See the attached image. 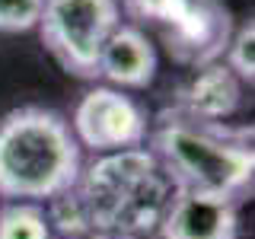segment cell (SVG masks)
<instances>
[{
    "label": "cell",
    "instance_id": "7c38bea8",
    "mask_svg": "<svg viewBox=\"0 0 255 239\" xmlns=\"http://www.w3.org/2000/svg\"><path fill=\"white\" fill-rule=\"evenodd\" d=\"M223 64H227L230 70L236 74L239 83H249L255 80V22L252 19H243L239 26L233 29V35H230V45L227 51H223Z\"/></svg>",
    "mask_w": 255,
    "mask_h": 239
},
{
    "label": "cell",
    "instance_id": "3957f363",
    "mask_svg": "<svg viewBox=\"0 0 255 239\" xmlns=\"http://www.w3.org/2000/svg\"><path fill=\"white\" fill-rule=\"evenodd\" d=\"M83 169L70 121L54 109L22 106L0 118V198L51 201Z\"/></svg>",
    "mask_w": 255,
    "mask_h": 239
},
{
    "label": "cell",
    "instance_id": "4fadbf2b",
    "mask_svg": "<svg viewBox=\"0 0 255 239\" xmlns=\"http://www.w3.org/2000/svg\"><path fill=\"white\" fill-rule=\"evenodd\" d=\"M45 0H0V32H29L38 26Z\"/></svg>",
    "mask_w": 255,
    "mask_h": 239
},
{
    "label": "cell",
    "instance_id": "8992f818",
    "mask_svg": "<svg viewBox=\"0 0 255 239\" xmlns=\"http://www.w3.org/2000/svg\"><path fill=\"white\" fill-rule=\"evenodd\" d=\"M70 131L80 150H93V156L118 153V150L143 147L150 131V118L137 99L115 86H93L80 96Z\"/></svg>",
    "mask_w": 255,
    "mask_h": 239
},
{
    "label": "cell",
    "instance_id": "5b68a950",
    "mask_svg": "<svg viewBox=\"0 0 255 239\" xmlns=\"http://www.w3.org/2000/svg\"><path fill=\"white\" fill-rule=\"evenodd\" d=\"M122 22L118 0H45L38 35L54 61L80 80L99 77V54Z\"/></svg>",
    "mask_w": 255,
    "mask_h": 239
},
{
    "label": "cell",
    "instance_id": "5bb4252c",
    "mask_svg": "<svg viewBox=\"0 0 255 239\" xmlns=\"http://www.w3.org/2000/svg\"><path fill=\"white\" fill-rule=\"evenodd\" d=\"M90 239H137V236H118V233H96Z\"/></svg>",
    "mask_w": 255,
    "mask_h": 239
},
{
    "label": "cell",
    "instance_id": "6da1fadb",
    "mask_svg": "<svg viewBox=\"0 0 255 239\" xmlns=\"http://www.w3.org/2000/svg\"><path fill=\"white\" fill-rule=\"evenodd\" d=\"M150 153L182 191L233 198L243 204L252 195V127L227 121H195L172 109H163L147 131Z\"/></svg>",
    "mask_w": 255,
    "mask_h": 239
},
{
    "label": "cell",
    "instance_id": "ba28073f",
    "mask_svg": "<svg viewBox=\"0 0 255 239\" xmlns=\"http://www.w3.org/2000/svg\"><path fill=\"white\" fill-rule=\"evenodd\" d=\"M243 106V83L223 61L191 67L172 90V112L195 121H230Z\"/></svg>",
    "mask_w": 255,
    "mask_h": 239
},
{
    "label": "cell",
    "instance_id": "8fae6325",
    "mask_svg": "<svg viewBox=\"0 0 255 239\" xmlns=\"http://www.w3.org/2000/svg\"><path fill=\"white\" fill-rule=\"evenodd\" d=\"M0 239H51L45 207L35 201H6L0 207Z\"/></svg>",
    "mask_w": 255,
    "mask_h": 239
},
{
    "label": "cell",
    "instance_id": "9c48e42d",
    "mask_svg": "<svg viewBox=\"0 0 255 239\" xmlns=\"http://www.w3.org/2000/svg\"><path fill=\"white\" fill-rule=\"evenodd\" d=\"M156 48L147 32L134 22H118L99 54V77H106L115 90H143L156 77Z\"/></svg>",
    "mask_w": 255,
    "mask_h": 239
},
{
    "label": "cell",
    "instance_id": "30bf717a",
    "mask_svg": "<svg viewBox=\"0 0 255 239\" xmlns=\"http://www.w3.org/2000/svg\"><path fill=\"white\" fill-rule=\"evenodd\" d=\"M45 217H48V227H51V236L58 233V239H90L93 236L86 207H83V201H80L74 185L48 201Z\"/></svg>",
    "mask_w": 255,
    "mask_h": 239
},
{
    "label": "cell",
    "instance_id": "7a4b0ae2",
    "mask_svg": "<svg viewBox=\"0 0 255 239\" xmlns=\"http://www.w3.org/2000/svg\"><path fill=\"white\" fill-rule=\"evenodd\" d=\"M74 188L86 207L93 236L118 233L137 239L156 236L175 195V185L147 147L93 156V163L80 169Z\"/></svg>",
    "mask_w": 255,
    "mask_h": 239
},
{
    "label": "cell",
    "instance_id": "52a82bcc",
    "mask_svg": "<svg viewBox=\"0 0 255 239\" xmlns=\"http://www.w3.org/2000/svg\"><path fill=\"white\" fill-rule=\"evenodd\" d=\"M156 236L159 239H239V201L175 188Z\"/></svg>",
    "mask_w": 255,
    "mask_h": 239
},
{
    "label": "cell",
    "instance_id": "277c9868",
    "mask_svg": "<svg viewBox=\"0 0 255 239\" xmlns=\"http://www.w3.org/2000/svg\"><path fill=\"white\" fill-rule=\"evenodd\" d=\"M118 6L134 26H153L169 58L188 70L220 61L236 29L223 0H122Z\"/></svg>",
    "mask_w": 255,
    "mask_h": 239
}]
</instances>
